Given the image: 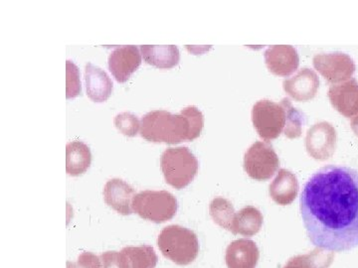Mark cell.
I'll return each mask as SVG.
<instances>
[{
	"mask_svg": "<svg viewBox=\"0 0 358 268\" xmlns=\"http://www.w3.org/2000/svg\"><path fill=\"white\" fill-rule=\"evenodd\" d=\"M320 81L315 70L303 68L298 74L282 82L285 91L298 102H307L317 95Z\"/></svg>",
	"mask_w": 358,
	"mask_h": 268,
	"instance_id": "13",
	"label": "cell"
},
{
	"mask_svg": "<svg viewBox=\"0 0 358 268\" xmlns=\"http://www.w3.org/2000/svg\"><path fill=\"white\" fill-rule=\"evenodd\" d=\"M333 260V251L317 248L308 255L292 258L282 268H327Z\"/></svg>",
	"mask_w": 358,
	"mask_h": 268,
	"instance_id": "22",
	"label": "cell"
},
{
	"mask_svg": "<svg viewBox=\"0 0 358 268\" xmlns=\"http://www.w3.org/2000/svg\"><path fill=\"white\" fill-rule=\"evenodd\" d=\"M352 128L355 129V133H357L358 135V119H355L352 122Z\"/></svg>",
	"mask_w": 358,
	"mask_h": 268,
	"instance_id": "29",
	"label": "cell"
},
{
	"mask_svg": "<svg viewBox=\"0 0 358 268\" xmlns=\"http://www.w3.org/2000/svg\"><path fill=\"white\" fill-rule=\"evenodd\" d=\"M157 246L162 255L178 265H190L199 253V241L195 232L178 225L164 228L157 239Z\"/></svg>",
	"mask_w": 358,
	"mask_h": 268,
	"instance_id": "3",
	"label": "cell"
},
{
	"mask_svg": "<svg viewBox=\"0 0 358 268\" xmlns=\"http://www.w3.org/2000/svg\"><path fill=\"white\" fill-rule=\"evenodd\" d=\"M286 117V109L282 102L259 100L252 110V121L257 133L267 142L275 140L284 131Z\"/></svg>",
	"mask_w": 358,
	"mask_h": 268,
	"instance_id": "6",
	"label": "cell"
},
{
	"mask_svg": "<svg viewBox=\"0 0 358 268\" xmlns=\"http://www.w3.org/2000/svg\"><path fill=\"white\" fill-rule=\"evenodd\" d=\"M178 200L167 191H143L133 200V210L141 218L155 223L171 220L178 211Z\"/></svg>",
	"mask_w": 358,
	"mask_h": 268,
	"instance_id": "5",
	"label": "cell"
},
{
	"mask_svg": "<svg viewBox=\"0 0 358 268\" xmlns=\"http://www.w3.org/2000/svg\"><path fill=\"white\" fill-rule=\"evenodd\" d=\"M129 268H155L159 262L154 248L150 246H127L121 251Z\"/></svg>",
	"mask_w": 358,
	"mask_h": 268,
	"instance_id": "21",
	"label": "cell"
},
{
	"mask_svg": "<svg viewBox=\"0 0 358 268\" xmlns=\"http://www.w3.org/2000/svg\"><path fill=\"white\" fill-rule=\"evenodd\" d=\"M100 258L102 268H129L126 258L119 251H106Z\"/></svg>",
	"mask_w": 358,
	"mask_h": 268,
	"instance_id": "27",
	"label": "cell"
},
{
	"mask_svg": "<svg viewBox=\"0 0 358 268\" xmlns=\"http://www.w3.org/2000/svg\"><path fill=\"white\" fill-rule=\"evenodd\" d=\"M141 55L148 64L155 66L159 69H171L178 64L179 51L174 45L169 46H141Z\"/></svg>",
	"mask_w": 358,
	"mask_h": 268,
	"instance_id": "19",
	"label": "cell"
},
{
	"mask_svg": "<svg viewBox=\"0 0 358 268\" xmlns=\"http://www.w3.org/2000/svg\"><path fill=\"white\" fill-rule=\"evenodd\" d=\"M262 225V213L255 207L246 206L235 215L232 234L253 237L260 232Z\"/></svg>",
	"mask_w": 358,
	"mask_h": 268,
	"instance_id": "20",
	"label": "cell"
},
{
	"mask_svg": "<svg viewBox=\"0 0 358 268\" xmlns=\"http://www.w3.org/2000/svg\"><path fill=\"white\" fill-rule=\"evenodd\" d=\"M85 83L87 95L95 103H103L113 91V82L105 70L87 63L85 66Z\"/></svg>",
	"mask_w": 358,
	"mask_h": 268,
	"instance_id": "15",
	"label": "cell"
},
{
	"mask_svg": "<svg viewBox=\"0 0 358 268\" xmlns=\"http://www.w3.org/2000/svg\"><path fill=\"white\" fill-rule=\"evenodd\" d=\"M67 268H102V262L99 256L85 251L79 255L76 262H68Z\"/></svg>",
	"mask_w": 358,
	"mask_h": 268,
	"instance_id": "28",
	"label": "cell"
},
{
	"mask_svg": "<svg viewBox=\"0 0 358 268\" xmlns=\"http://www.w3.org/2000/svg\"><path fill=\"white\" fill-rule=\"evenodd\" d=\"M136 195L134 188L122 179H112L103 188L106 204L122 216L133 214V200Z\"/></svg>",
	"mask_w": 358,
	"mask_h": 268,
	"instance_id": "12",
	"label": "cell"
},
{
	"mask_svg": "<svg viewBox=\"0 0 358 268\" xmlns=\"http://www.w3.org/2000/svg\"><path fill=\"white\" fill-rule=\"evenodd\" d=\"M313 66L329 82H338L352 75L355 66L341 53L320 54L313 57Z\"/></svg>",
	"mask_w": 358,
	"mask_h": 268,
	"instance_id": "11",
	"label": "cell"
},
{
	"mask_svg": "<svg viewBox=\"0 0 358 268\" xmlns=\"http://www.w3.org/2000/svg\"><path fill=\"white\" fill-rule=\"evenodd\" d=\"M329 98L334 107L343 114L352 115L358 112V84L357 82H348L341 86L331 87Z\"/></svg>",
	"mask_w": 358,
	"mask_h": 268,
	"instance_id": "18",
	"label": "cell"
},
{
	"mask_svg": "<svg viewBox=\"0 0 358 268\" xmlns=\"http://www.w3.org/2000/svg\"><path fill=\"white\" fill-rule=\"evenodd\" d=\"M271 198L281 206L293 203L298 196L299 182L296 175L287 169H280L279 172L268 188Z\"/></svg>",
	"mask_w": 358,
	"mask_h": 268,
	"instance_id": "16",
	"label": "cell"
},
{
	"mask_svg": "<svg viewBox=\"0 0 358 268\" xmlns=\"http://www.w3.org/2000/svg\"><path fill=\"white\" fill-rule=\"evenodd\" d=\"M92 162L88 145L79 140L72 141L66 147V171L70 176L82 175L88 170Z\"/></svg>",
	"mask_w": 358,
	"mask_h": 268,
	"instance_id": "17",
	"label": "cell"
},
{
	"mask_svg": "<svg viewBox=\"0 0 358 268\" xmlns=\"http://www.w3.org/2000/svg\"><path fill=\"white\" fill-rule=\"evenodd\" d=\"M210 216L214 222L220 225L223 229L233 232V223L236 213H235L234 207L231 204L229 200L217 197L211 201L209 206Z\"/></svg>",
	"mask_w": 358,
	"mask_h": 268,
	"instance_id": "23",
	"label": "cell"
},
{
	"mask_svg": "<svg viewBox=\"0 0 358 268\" xmlns=\"http://www.w3.org/2000/svg\"><path fill=\"white\" fill-rule=\"evenodd\" d=\"M115 128L129 137H134L141 128V122L136 115L131 112H122L115 117Z\"/></svg>",
	"mask_w": 358,
	"mask_h": 268,
	"instance_id": "25",
	"label": "cell"
},
{
	"mask_svg": "<svg viewBox=\"0 0 358 268\" xmlns=\"http://www.w3.org/2000/svg\"><path fill=\"white\" fill-rule=\"evenodd\" d=\"M264 57L268 70L277 76H289L293 74L300 64L298 51L289 45L268 47Z\"/></svg>",
	"mask_w": 358,
	"mask_h": 268,
	"instance_id": "10",
	"label": "cell"
},
{
	"mask_svg": "<svg viewBox=\"0 0 358 268\" xmlns=\"http://www.w3.org/2000/svg\"><path fill=\"white\" fill-rule=\"evenodd\" d=\"M203 126V114L193 105L178 114L166 110H152L141 119V135L150 142L176 144L181 141L196 140Z\"/></svg>",
	"mask_w": 358,
	"mask_h": 268,
	"instance_id": "2",
	"label": "cell"
},
{
	"mask_svg": "<svg viewBox=\"0 0 358 268\" xmlns=\"http://www.w3.org/2000/svg\"><path fill=\"white\" fill-rule=\"evenodd\" d=\"M160 167L167 184L180 190L192 182L199 164L189 148L169 147L160 157Z\"/></svg>",
	"mask_w": 358,
	"mask_h": 268,
	"instance_id": "4",
	"label": "cell"
},
{
	"mask_svg": "<svg viewBox=\"0 0 358 268\" xmlns=\"http://www.w3.org/2000/svg\"><path fill=\"white\" fill-rule=\"evenodd\" d=\"M79 69L74 63L67 61V98H75L81 94Z\"/></svg>",
	"mask_w": 358,
	"mask_h": 268,
	"instance_id": "26",
	"label": "cell"
},
{
	"mask_svg": "<svg viewBox=\"0 0 358 268\" xmlns=\"http://www.w3.org/2000/svg\"><path fill=\"white\" fill-rule=\"evenodd\" d=\"M260 251L255 241L240 239L232 241L226 249L225 260L228 268H256Z\"/></svg>",
	"mask_w": 358,
	"mask_h": 268,
	"instance_id": "14",
	"label": "cell"
},
{
	"mask_svg": "<svg viewBox=\"0 0 358 268\" xmlns=\"http://www.w3.org/2000/svg\"><path fill=\"white\" fill-rule=\"evenodd\" d=\"M301 213L310 243L345 253L358 246V171L327 165L308 179L301 196Z\"/></svg>",
	"mask_w": 358,
	"mask_h": 268,
	"instance_id": "1",
	"label": "cell"
},
{
	"mask_svg": "<svg viewBox=\"0 0 358 268\" xmlns=\"http://www.w3.org/2000/svg\"><path fill=\"white\" fill-rule=\"evenodd\" d=\"M279 167V157L268 142L257 141L245 154L244 170L254 180H268Z\"/></svg>",
	"mask_w": 358,
	"mask_h": 268,
	"instance_id": "7",
	"label": "cell"
},
{
	"mask_svg": "<svg viewBox=\"0 0 358 268\" xmlns=\"http://www.w3.org/2000/svg\"><path fill=\"white\" fill-rule=\"evenodd\" d=\"M336 147V131L327 122L315 124L308 131L306 148L315 159L326 160L333 155Z\"/></svg>",
	"mask_w": 358,
	"mask_h": 268,
	"instance_id": "8",
	"label": "cell"
},
{
	"mask_svg": "<svg viewBox=\"0 0 358 268\" xmlns=\"http://www.w3.org/2000/svg\"><path fill=\"white\" fill-rule=\"evenodd\" d=\"M282 105L286 109V126H285L284 133L288 138L300 137L303 133V117L301 112L292 105L289 98H285L282 100Z\"/></svg>",
	"mask_w": 358,
	"mask_h": 268,
	"instance_id": "24",
	"label": "cell"
},
{
	"mask_svg": "<svg viewBox=\"0 0 358 268\" xmlns=\"http://www.w3.org/2000/svg\"><path fill=\"white\" fill-rule=\"evenodd\" d=\"M141 64V53L136 46H122L109 56V69L119 83H126Z\"/></svg>",
	"mask_w": 358,
	"mask_h": 268,
	"instance_id": "9",
	"label": "cell"
}]
</instances>
